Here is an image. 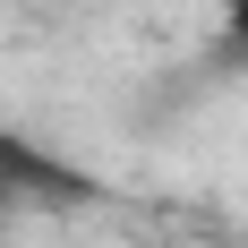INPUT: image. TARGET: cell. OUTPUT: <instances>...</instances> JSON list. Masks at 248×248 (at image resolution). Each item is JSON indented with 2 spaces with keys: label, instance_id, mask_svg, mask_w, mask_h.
<instances>
[{
  "label": "cell",
  "instance_id": "cell-2",
  "mask_svg": "<svg viewBox=\"0 0 248 248\" xmlns=\"http://www.w3.org/2000/svg\"><path fill=\"white\" fill-rule=\"evenodd\" d=\"M223 34H231V51L248 60V17H223Z\"/></svg>",
  "mask_w": 248,
  "mask_h": 248
},
{
  "label": "cell",
  "instance_id": "cell-3",
  "mask_svg": "<svg viewBox=\"0 0 248 248\" xmlns=\"http://www.w3.org/2000/svg\"><path fill=\"white\" fill-rule=\"evenodd\" d=\"M214 9H223V17H248V0H214Z\"/></svg>",
  "mask_w": 248,
  "mask_h": 248
},
{
  "label": "cell",
  "instance_id": "cell-1",
  "mask_svg": "<svg viewBox=\"0 0 248 248\" xmlns=\"http://www.w3.org/2000/svg\"><path fill=\"white\" fill-rule=\"evenodd\" d=\"M77 188H86V180L60 171L51 154L17 146V137H0V205H9V197H77Z\"/></svg>",
  "mask_w": 248,
  "mask_h": 248
}]
</instances>
